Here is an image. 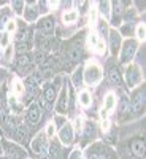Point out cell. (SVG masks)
<instances>
[{"label": "cell", "mask_w": 146, "mask_h": 159, "mask_svg": "<svg viewBox=\"0 0 146 159\" xmlns=\"http://www.w3.org/2000/svg\"><path fill=\"white\" fill-rule=\"evenodd\" d=\"M54 25H56V21L52 16H43L42 19H40L37 22V27H38V32L42 34H51L52 30H54Z\"/></svg>", "instance_id": "8fae6325"}, {"label": "cell", "mask_w": 146, "mask_h": 159, "mask_svg": "<svg viewBox=\"0 0 146 159\" xmlns=\"http://www.w3.org/2000/svg\"><path fill=\"white\" fill-rule=\"evenodd\" d=\"M5 51H3V61H7V62H10L11 59H13V54H15V48H13V46H7V48H3Z\"/></svg>", "instance_id": "f546056e"}, {"label": "cell", "mask_w": 146, "mask_h": 159, "mask_svg": "<svg viewBox=\"0 0 146 159\" xmlns=\"http://www.w3.org/2000/svg\"><path fill=\"white\" fill-rule=\"evenodd\" d=\"M70 159H81V153H79L78 150H75V151L72 153V156H70Z\"/></svg>", "instance_id": "f6af8a7d"}, {"label": "cell", "mask_w": 146, "mask_h": 159, "mask_svg": "<svg viewBox=\"0 0 146 159\" xmlns=\"http://www.w3.org/2000/svg\"><path fill=\"white\" fill-rule=\"evenodd\" d=\"M59 89H60V78L57 76L52 83H48L45 88H43V99L51 105V103H54L57 96H59Z\"/></svg>", "instance_id": "277c9868"}, {"label": "cell", "mask_w": 146, "mask_h": 159, "mask_svg": "<svg viewBox=\"0 0 146 159\" xmlns=\"http://www.w3.org/2000/svg\"><path fill=\"white\" fill-rule=\"evenodd\" d=\"M8 42H10L8 34H3L2 37H0V45H2V48H7L8 46Z\"/></svg>", "instance_id": "ab89813d"}, {"label": "cell", "mask_w": 146, "mask_h": 159, "mask_svg": "<svg viewBox=\"0 0 146 159\" xmlns=\"http://www.w3.org/2000/svg\"><path fill=\"white\" fill-rule=\"evenodd\" d=\"M130 147H132V153H134V156L140 157L144 154V142L143 139H135L130 142Z\"/></svg>", "instance_id": "2e32d148"}, {"label": "cell", "mask_w": 146, "mask_h": 159, "mask_svg": "<svg viewBox=\"0 0 146 159\" xmlns=\"http://www.w3.org/2000/svg\"><path fill=\"white\" fill-rule=\"evenodd\" d=\"M10 107L13 108V110H15V113H18L19 110H21V105L18 103V97L16 96H10Z\"/></svg>", "instance_id": "d6a6232c"}, {"label": "cell", "mask_w": 146, "mask_h": 159, "mask_svg": "<svg viewBox=\"0 0 146 159\" xmlns=\"http://www.w3.org/2000/svg\"><path fill=\"white\" fill-rule=\"evenodd\" d=\"M87 43H89V46H91V48H95V46H97V43H99V42H97V35H95L94 32H91V34H89Z\"/></svg>", "instance_id": "8d00e7d4"}, {"label": "cell", "mask_w": 146, "mask_h": 159, "mask_svg": "<svg viewBox=\"0 0 146 159\" xmlns=\"http://www.w3.org/2000/svg\"><path fill=\"white\" fill-rule=\"evenodd\" d=\"M95 49H97V52H100V54H103V52H105V49H107V48H105V43L99 42V43H97V46H95Z\"/></svg>", "instance_id": "7bdbcfd3"}, {"label": "cell", "mask_w": 146, "mask_h": 159, "mask_svg": "<svg viewBox=\"0 0 146 159\" xmlns=\"http://www.w3.org/2000/svg\"><path fill=\"white\" fill-rule=\"evenodd\" d=\"M69 103H70V99H69V88H67V81L65 84L60 88L59 91V96L56 99V111L59 115H65L69 110Z\"/></svg>", "instance_id": "5b68a950"}, {"label": "cell", "mask_w": 146, "mask_h": 159, "mask_svg": "<svg viewBox=\"0 0 146 159\" xmlns=\"http://www.w3.org/2000/svg\"><path fill=\"white\" fill-rule=\"evenodd\" d=\"M13 91H15V94L13 96H22L24 94V84L21 83V81H18V80H15V81H13Z\"/></svg>", "instance_id": "f1b7e54d"}, {"label": "cell", "mask_w": 146, "mask_h": 159, "mask_svg": "<svg viewBox=\"0 0 146 159\" xmlns=\"http://www.w3.org/2000/svg\"><path fill=\"white\" fill-rule=\"evenodd\" d=\"M83 137H84V140H89V139H94L95 137V126L92 124V123H87L86 124Z\"/></svg>", "instance_id": "cb8c5ba5"}, {"label": "cell", "mask_w": 146, "mask_h": 159, "mask_svg": "<svg viewBox=\"0 0 146 159\" xmlns=\"http://www.w3.org/2000/svg\"><path fill=\"white\" fill-rule=\"evenodd\" d=\"M13 140L18 143H27L29 142V129L25 124H19L13 130Z\"/></svg>", "instance_id": "7c38bea8"}, {"label": "cell", "mask_w": 146, "mask_h": 159, "mask_svg": "<svg viewBox=\"0 0 146 159\" xmlns=\"http://www.w3.org/2000/svg\"><path fill=\"white\" fill-rule=\"evenodd\" d=\"M137 48H138V43L135 42V40H126V42L121 45V62L122 64H129L132 59H134L135 56V52H137Z\"/></svg>", "instance_id": "3957f363"}, {"label": "cell", "mask_w": 146, "mask_h": 159, "mask_svg": "<svg viewBox=\"0 0 146 159\" xmlns=\"http://www.w3.org/2000/svg\"><path fill=\"white\" fill-rule=\"evenodd\" d=\"M75 127H76V130H81L83 129V119L81 118H76V121H75Z\"/></svg>", "instance_id": "ee69618b"}, {"label": "cell", "mask_w": 146, "mask_h": 159, "mask_svg": "<svg viewBox=\"0 0 146 159\" xmlns=\"http://www.w3.org/2000/svg\"><path fill=\"white\" fill-rule=\"evenodd\" d=\"M72 81H73L75 88H79V86L83 84V69H81V67H79V69H76V70L73 72Z\"/></svg>", "instance_id": "7402d4cb"}, {"label": "cell", "mask_w": 146, "mask_h": 159, "mask_svg": "<svg viewBox=\"0 0 146 159\" xmlns=\"http://www.w3.org/2000/svg\"><path fill=\"white\" fill-rule=\"evenodd\" d=\"M37 105H38V108H40V110L43 108L45 111H51V105H49V103H48V102H46V100H45L42 96L38 97V103H37Z\"/></svg>", "instance_id": "836d02e7"}, {"label": "cell", "mask_w": 146, "mask_h": 159, "mask_svg": "<svg viewBox=\"0 0 146 159\" xmlns=\"http://www.w3.org/2000/svg\"><path fill=\"white\" fill-rule=\"evenodd\" d=\"M29 62H30V56H29V52H27V54H19V56H18V61H16V64L19 65V67L29 65Z\"/></svg>", "instance_id": "4dcf8cb0"}, {"label": "cell", "mask_w": 146, "mask_h": 159, "mask_svg": "<svg viewBox=\"0 0 146 159\" xmlns=\"http://www.w3.org/2000/svg\"><path fill=\"white\" fill-rule=\"evenodd\" d=\"M29 49H30V45H29V42H22V43H18V48H16V51L19 52V54H27V52H29Z\"/></svg>", "instance_id": "1f68e13d"}, {"label": "cell", "mask_w": 146, "mask_h": 159, "mask_svg": "<svg viewBox=\"0 0 146 159\" xmlns=\"http://www.w3.org/2000/svg\"><path fill=\"white\" fill-rule=\"evenodd\" d=\"M113 13H114V18L119 16L122 13V7H124V2H113Z\"/></svg>", "instance_id": "e575fe53"}, {"label": "cell", "mask_w": 146, "mask_h": 159, "mask_svg": "<svg viewBox=\"0 0 146 159\" xmlns=\"http://www.w3.org/2000/svg\"><path fill=\"white\" fill-rule=\"evenodd\" d=\"M11 11L16 13L18 16H22L24 13V8H25V2H21V0H18V2H11Z\"/></svg>", "instance_id": "d4e9b609"}, {"label": "cell", "mask_w": 146, "mask_h": 159, "mask_svg": "<svg viewBox=\"0 0 146 159\" xmlns=\"http://www.w3.org/2000/svg\"><path fill=\"white\" fill-rule=\"evenodd\" d=\"M108 127H110V123L107 121V119H103V123H102V129H103V130H108Z\"/></svg>", "instance_id": "bcb514c9"}, {"label": "cell", "mask_w": 146, "mask_h": 159, "mask_svg": "<svg viewBox=\"0 0 146 159\" xmlns=\"http://www.w3.org/2000/svg\"><path fill=\"white\" fill-rule=\"evenodd\" d=\"M130 110H132L130 108V100L127 97H122V100H121V113H127Z\"/></svg>", "instance_id": "d590c367"}, {"label": "cell", "mask_w": 146, "mask_h": 159, "mask_svg": "<svg viewBox=\"0 0 146 159\" xmlns=\"http://www.w3.org/2000/svg\"><path fill=\"white\" fill-rule=\"evenodd\" d=\"M83 76H84V81L87 84H97L100 80H102V69L95 62H89L86 65V69L83 70Z\"/></svg>", "instance_id": "6da1fadb"}, {"label": "cell", "mask_w": 146, "mask_h": 159, "mask_svg": "<svg viewBox=\"0 0 146 159\" xmlns=\"http://www.w3.org/2000/svg\"><path fill=\"white\" fill-rule=\"evenodd\" d=\"M81 46L79 45H72L70 46V49H69V57H70V61H73V62H78L79 59H81Z\"/></svg>", "instance_id": "e0dca14e"}, {"label": "cell", "mask_w": 146, "mask_h": 159, "mask_svg": "<svg viewBox=\"0 0 146 159\" xmlns=\"http://www.w3.org/2000/svg\"><path fill=\"white\" fill-rule=\"evenodd\" d=\"M144 34H146L144 24H138V27H137V37H138L140 40H144Z\"/></svg>", "instance_id": "f35d334b"}, {"label": "cell", "mask_w": 146, "mask_h": 159, "mask_svg": "<svg viewBox=\"0 0 146 159\" xmlns=\"http://www.w3.org/2000/svg\"><path fill=\"white\" fill-rule=\"evenodd\" d=\"M16 29H18V25H16V22L10 19V21L7 22V34L10 35V34H13V32H16Z\"/></svg>", "instance_id": "74e56055"}, {"label": "cell", "mask_w": 146, "mask_h": 159, "mask_svg": "<svg viewBox=\"0 0 146 159\" xmlns=\"http://www.w3.org/2000/svg\"><path fill=\"white\" fill-rule=\"evenodd\" d=\"M114 107H116V96L110 92V94H107V97H105V107L103 108L107 110V111H110Z\"/></svg>", "instance_id": "603a6c76"}, {"label": "cell", "mask_w": 146, "mask_h": 159, "mask_svg": "<svg viewBox=\"0 0 146 159\" xmlns=\"http://www.w3.org/2000/svg\"><path fill=\"white\" fill-rule=\"evenodd\" d=\"M108 81L111 83V84H114V86H119L121 84V73H119V70L117 69H111L110 72H108Z\"/></svg>", "instance_id": "ac0fdd59"}, {"label": "cell", "mask_w": 146, "mask_h": 159, "mask_svg": "<svg viewBox=\"0 0 146 159\" xmlns=\"http://www.w3.org/2000/svg\"><path fill=\"white\" fill-rule=\"evenodd\" d=\"M40 118H42V110L38 108L37 103H32L27 108V111H25V121L30 126H37L40 123Z\"/></svg>", "instance_id": "9c48e42d"}, {"label": "cell", "mask_w": 146, "mask_h": 159, "mask_svg": "<svg viewBox=\"0 0 146 159\" xmlns=\"http://www.w3.org/2000/svg\"><path fill=\"white\" fill-rule=\"evenodd\" d=\"M86 157L87 159H108V154H107V151H103L102 145H94V147H91L87 150Z\"/></svg>", "instance_id": "5bb4252c"}, {"label": "cell", "mask_w": 146, "mask_h": 159, "mask_svg": "<svg viewBox=\"0 0 146 159\" xmlns=\"http://www.w3.org/2000/svg\"><path fill=\"white\" fill-rule=\"evenodd\" d=\"M126 83L129 88H135L138 86L141 81H143V75H141V70L137 64H130L127 65V69H126Z\"/></svg>", "instance_id": "7a4b0ae2"}, {"label": "cell", "mask_w": 146, "mask_h": 159, "mask_svg": "<svg viewBox=\"0 0 146 159\" xmlns=\"http://www.w3.org/2000/svg\"><path fill=\"white\" fill-rule=\"evenodd\" d=\"M130 108L134 110L137 115H141L143 110H144V89H140L137 91L134 96H132V100H130Z\"/></svg>", "instance_id": "ba28073f"}, {"label": "cell", "mask_w": 146, "mask_h": 159, "mask_svg": "<svg viewBox=\"0 0 146 159\" xmlns=\"http://www.w3.org/2000/svg\"><path fill=\"white\" fill-rule=\"evenodd\" d=\"M10 13H11V10L10 8H3V10H0V29L3 27V25H7V22L10 21L8 18H10Z\"/></svg>", "instance_id": "4316f807"}, {"label": "cell", "mask_w": 146, "mask_h": 159, "mask_svg": "<svg viewBox=\"0 0 146 159\" xmlns=\"http://www.w3.org/2000/svg\"><path fill=\"white\" fill-rule=\"evenodd\" d=\"M3 151L7 159H25V151L16 143L3 142Z\"/></svg>", "instance_id": "8992f818"}, {"label": "cell", "mask_w": 146, "mask_h": 159, "mask_svg": "<svg viewBox=\"0 0 146 159\" xmlns=\"http://www.w3.org/2000/svg\"><path fill=\"white\" fill-rule=\"evenodd\" d=\"M48 148H49V145H48V142H46V135L45 134H40V135H37L33 140H32V143H30V150L35 153V154H43V153H48Z\"/></svg>", "instance_id": "52a82bcc"}, {"label": "cell", "mask_w": 146, "mask_h": 159, "mask_svg": "<svg viewBox=\"0 0 146 159\" xmlns=\"http://www.w3.org/2000/svg\"><path fill=\"white\" fill-rule=\"evenodd\" d=\"M78 19V11L76 10H70V11H65L64 13V16H62V21L65 24H72Z\"/></svg>", "instance_id": "44dd1931"}, {"label": "cell", "mask_w": 146, "mask_h": 159, "mask_svg": "<svg viewBox=\"0 0 146 159\" xmlns=\"http://www.w3.org/2000/svg\"><path fill=\"white\" fill-rule=\"evenodd\" d=\"M121 34L117 30H111L110 32V49H111V54L116 56L119 49H121Z\"/></svg>", "instance_id": "9a60e30c"}, {"label": "cell", "mask_w": 146, "mask_h": 159, "mask_svg": "<svg viewBox=\"0 0 146 159\" xmlns=\"http://www.w3.org/2000/svg\"><path fill=\"white\" fill-rule=\"evenodd\" d=\"M78 102H79V105H81V107L87 108L89 105H91V102H92L89 91H81V92H79V96H78Z\"/></svg>", "instance_id": "d6986e66"}, {"label": "cell", "mask_w": 146, "mask_h": 159, "mask_svg": "<svg viewBox=\"0 0 146 159\" xmlns=\"http://www.w3.org/2000/svg\"><path fill=\"white\" fill-rule=\"evenodd\" d=\"M65 123H67V121H65L62 116H56V119H54V123H52V124H54L56 127H62Z\"/></svg>", "instance_id": "60d3db41"}, {"label": "cell", "mask_w": 146, "mask_h": 159, "mask_svg": "<svg viewBox=\"0 0 146 159\" xmlns=\"http://www.w3.org/2000/svg\"><path fill=\"white\" fill-rule=\"evenodd\" d=\"M54 132H56V126H54V124H48V127H46V135H48V137H52V135H54Z\"/></svg>", "instance_id": "b9f144b4"}, {"label": "cell", "mask_w": 146, "mask_h": 159, "mask_svg": "<svg viewBox=\"0 0 146 159\" xmlns=\"http://www.w3.org/2000/svg\"><path fill=\"white\" fill-rule=\"evenodd\" d=\"M97 27H99L100 37H103V38L108 37V24L105 22V19H99V21H97Z\"/></svg>", "instance_id": "484cf974"}, {"label": "cell", "mask_w": 146, "mask_h": 159, "mask_svg": "<svg viewBox=\"0 0 146 159\" xmlns=\"http://www.w3.org/2000/svg\"><path fill=\"white\" fill-rule=\"evenodd\" d=\"M99 7H100V13L105 16V18H110V13H111V10H110V7H111V3L110 2H100L99 3Z\"/></svg>", "instance_id": "83f0119b"}, {"label": "cell", "mask_w": 146, "mask_h": 159, "mask_svg": "<svg viewBox=\"0 0 146 159\" xmlns=\"http://www.w3.org/2000/svg\"><path fill=\"white\" fill-rule=\"evenodd\" d=\"M48 153H49V157H51V159H57V157H59V153H60V145H59V142L52 140V142L49 143Z\"/></svg>", "instance_id": "ffe728a7"}, {"label": "cell", "mask_w": 146, "mask_h": 159, "mask_svg": "<svg viewBox=\"0 0 146 159\" xmlns=\"http://www.w3.org/2000/svg\"><path fill=\"white\" fill-rule=\"evenodd\" d=\"M73 134H75V129L70 123H65L60 129H59V140L64 145H70L73 142Z\"/></svg>", "instance_id": "30bf717a"}, {"label": "cell", "mask_w": 146, "mask_h": 159, "mask_svg": "<svg viewBox=\"0 0 146 159\" xmlns=\"http://www.w3.org/2000/svg\"><path fill=\"white\" fill-rule=\"evenodd\" d=\"M37 3L35 2H30V3H25V8H24V13H22V16L24 19L27 21V22H35L38 19V8L35 7Z\"/></svg>", "instance_id": "4fadbf2b"}, {"label": "cell", "mask_w": 146, "mask_h": 159, "mask_svg": "<svg viewBox=\"0 0 146 159\" xmlns=\"http://www.w3.org/2000/svg\"><path fill=\"white\" fill-rule=\"evenodd\" d=\"M3 153V150H2V145H0V154H2Z\"/></svg>", "instance_id": "7dc6e473"}]
</instances>
